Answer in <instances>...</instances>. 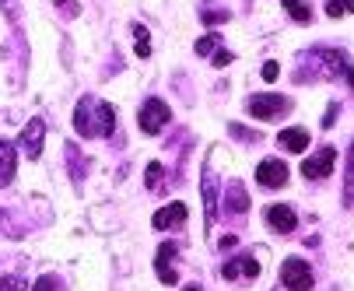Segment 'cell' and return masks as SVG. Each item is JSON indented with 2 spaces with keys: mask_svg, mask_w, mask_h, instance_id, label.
<instances>
[{
  "mask_svg": "<svg viewBox=\"0 0 354 291\" xmlns=\"http://www.w3.org/2000/svg\"><path fill=\"white\" fill-rule=\"evenodd\" d=\"M74 130L81 137H109L116 130V109L95 95H84L74 109Z\"/></svg>",
  "mask_w": 354,
  "mask_h": 291,
  "instance_id": "1",
  "label": "cell"
},
{
  "mask_svg": "<svg viewBox=\"0 0 354 291\" xmlns=\"http://www.w3.org/2000/svg\"><path fill=\"white\" fill-rule=\"evenodd\" d=\"M172 120V109L162 102V99H147L144 106H140V130L147 133V137H155V133H162L165 130V123Z\"/></svg>",
  "mask_w": 354,
  "mask_h": 291,
  "instance_id": "2",
  "label": "cell"
},
{
  "mask_svg": "<svg viewBox=\"0 0 354 291\" xmlns=\"http://www.w3.org/2000/svg\"><path fill=\"white\" fill-rule=\"evenodd\" d=\"M42 144H46V120L32 116V120L25 123L21 137H18V151H21L28 162H35V158L42 155Z\"/></svg>",
  "mask_w": 354,
  "mask_h": 291,
  "instance_id": "3",
  "label": "cell"
},
{
  "mask_svg": "<svg viewBox=\"0 0 354 291\" xmlns=\"http://www.w3.org/2000/svg\"><path fill=\"white\" fill-rule=\"evenodd\" d=\"M281 281L291 291H309L313 288V270H309V263L301 256H288L284 267H281Z\"/></svg>",
  "mask_w": 354,
  "mask_h": 291,
  "instance_id": "4",
  "label": "cell"
},
{
  "mask_svg": "<svg viewBox=\"0 0 354 291\" xmlns=\"http://www.w3.org/2000/svg\"><path fill=\"white\" fill-rule=\"evenodd\" d=\"M333 162H337V151L326 144V148H319L316 155H309L306 162H301V176L306 179H326L333 172Z\"/></svg>",
  "mask_w": 354,
  "mask_h": 291,
  "instance_id": "5",
  "label": "cell"
},
{
  "mask_svg": "<svg viewBox=\"0 0 354 291\" xmlns=\"http://www.w3.org/2000/svg\"><path fill=\"white\" fill-rule=\"evenodd\" d=\"M245 109H249V116H252V120H270V116L284 113V109H288V102L281 99V95H249Z\"/></svg>",
  "mask_w": 354,
  "mask_h": 291,
  "instance_id": "6",
  "label": "cell"
},
{
  "mask_svg": "<svg viewBox=\"0 0 354 291\" xmlns=\"http://www.w3.org/2000/svg\"><path fill=\"white\" fill-rule=\"evenodd\" d=\"M257 182L267 186V189H281V186L288 182V165L277 162V158H263V162L257 165Z\"/></svg>",
  "mask_w": 354,
  "mask_h": 291,
  "instance_id": "7",
  "label": "cell"
},
{
  "mask_svg": "<svg viewBox=\"0 0 354 291\" xmlns=\"http://www.w3.org/2000/svg\"><path fill=\"white\" fill-rule=\"evenodd\" d=\"M221 277H225V281H239V277L252 281V277H260V263L252 260V256H232V260L221 267Z\"/></svg>",
  "mask_w": 354,
  "mask_h": 291,
  "instance_id": "8",
  "label": "cell"
},
{
  "mask_svg": "<svg viewBox=\"0 0 354 291\" xmlns=\"http://www.w3.org/2000/svg\"><path fill=\"white\" fill-rule=\"evenodd\" d=\"M172 260H176V242H165V246H158V253H155V274H158L165 284H176V281H179Z\"/></svg>",
  "mask_w": 354,
  "mask_h": 291,
  "instance_id": "9",
  "label": "cell"
},
{
  "mask_svg": "<svg viewBox=\"0 0 354 291\" xmlns=\"http://www.w3.org/2000/svg\"><path fill=\"white\" fill-rule=\"evenodd\" d=\"M267 221H270L277 232H284V235H291V232L298 228V214H295L291 204H274V207H267Z\"/></svg>",
  "mask_w": 354,
  "mask_h": 291,
  "instance_id": "10",
  "label": "cell"
},
{
  "mask_svg": "<svg viewBox=\"0 0 354 291\" xmlns=\"http://www.w3.org/2000/svg\"><path fill=\"white\" fill-rule=\"evenodd\" d=\"M186 204L183 200H176V204H169V207H162L155 218H151V221H155V228H179V225H186Z\"/></svg>",
  "mask_w": 354,
  "mask_h": 291,
  "instance_id": "11",
  "label": "cell"
},
{
  "mask_svg": "<svg viewBox=\"0 0 354 291\" xmlns=\"http://www.w3.org/2000/svg\"><path fill=\"white\" fill-rule=\"evenodd\" d=\"M15 165H18V148L0 137V186H8L15 179Z\"/></svg>",
  "mask_w": 354,
  "mask_h": 291,
  "instance_id": "12",
  "label": "cell"
},
{
  "mask_svg": "<svg viewBox=\"0 0 354 291\" xmlns=\"http://www.w3.org/2000/svg\"><path fill=\"white\" fill-rule=\"evenodd\" d=\"M277 144H281V148L284 151H306L309 148V130H301V126H288V130H281L277 133Z\"/></svg>",
  "mask_w": 354,
  "mask_h": 291,
  "instance_id": "13",
  "label": "cell"
},
{
  "mask_svg": "<svg viewBox=\"0 0 354 291\" xmlns=\"http://www.w3.org/2000/svg\"><path fill=\"white\" fill-rule=\"evenodd\" d=\"M284 4V11L295 18V21H301V25H309L313 21V11H309V0H281Z\"/></svg>",
  "mask_w": 354,
  "mask_h": 291,
  "instance_id": "14",
  "label": "cell"
},
{
  "mask_svg": "<svg viewBox=\"0 0 354 291\" xmlns=\"http://www.w3.org/2000/svg\"><path fill=\"white\" fill-rule=\"evenodd\" d=\"M354 204V140H351V151H347V172H344V207Z\"/></svg>",
  "mask_w": 354,
  "mask_h": 291,
  "instance_id": "15",
  "label": "cell"
},
{
  "mask_svg": "<svg viewBox=\"0 0 354 291\" xmlns=\"http://www.w3.org/2000/svg\"><path fill=\"white\" fill-rule=\"evenodd\" d=\"M245 207H249V200H245L242 182H232V186H228V211H232V214H242Z\"/></svg>",
  "mask_w": 354,
  "mask_h": 291,
  "instance_id": "16",
  "label": "cell"
},
{
  "mask_svg": "<svg viewBox=\"0 0 354 291\" xmlns=\"http://www.w3.org/2000/svg\"><path fill=\"white\" fill-rule=\"evenodd\" d=\"M133 50H137L140 60L151 57V39H147V28L144 25H133Z\"/></svg>",
  "mask_w": 354,
  "mask_h": 291,
  "instance_id": "17",
  "label": "cell"
},
{
  "mask_svg": "<svg viewBox=\"0 0 354 291\" xmlns=\"http://www.w3.org/2000/svg\"><path fill=\"white\" fill-rule=\"evenodd\" d=\"M354 11V0H326V15L330 18H344Z\"/></svg>",
  "mask_w": 354,
  "mask_h": 291,
  "instance_id": "18",
  "label": "cell"
},
{
  "mask_svg": "<svg viewBox=\"0 0 354 291\" xmlns=\"http://www.w3.org/2000/svg\"><path fill=\"white\" fill-rule=\"evenodd\" d=\"M218 42H221V39H218L214 32H211V35H204V39L196 42V57H214V53H218Z\"/></svg>",
  "mask_w": 354,
  "mask_h": 291,
  "instance_id": "19",
  "label": "cell"
},
{
  "mask_svg": "<svg viewBox=\"0 0 354 291\" xmlns=\"http://www.w3.org/2000/svg\"><path fill=\"white\" fill-rule=\"evenodd\" d=\"M204 204H207V228L214 225V211H218V200H214V186L204 182Z\"/></svg>",
  "mask_w": 354,
  "mask_h": 291,
  "instance_id": "20",
  "label": "cell"
},
{
  "mask_svg": "<svg viewBox=\"0 0 354 291\" xmlns=\"http://www.w3.org/2000/svg\"><path fill=\"white\" fill-rule=\"evenodd\" d=\"M32 291H60V281H57L53 274H42V277L32 284Z\"/></svg>",
  "mask_w": 354,
  "mask_h": 291,
  "instance_id": "21",
  "label": "cell"
},
{
  "mask_svg": "<svg viewBox=\"0 0 354 291\" xmlns=\"http://www.w3.org/2000/svg\"><path fill=\"white\" fill-rule=\"evenodd\" d=\"M0 291H25V281L15 277V274H4L0 277Z\"/></svg>",
  "mask_w": 354,
  "mask_h": 291,
  "instance_id": "22",
  "label": "cell"
},
{
  "mask_svg": "<svg viewBox=\"0 0 354 291\" xmlns=\"http://www.w3.org/2000/svg\"><path fill=\"white\" fill-rule=\"evenodd\" d=\"M158 182H162V165H158V162H151V165H147V186L155 189Z\"/></svg>",
  "mask_w": 354,
  "mask_h": 291,
  "instance_id": "23",
  "label": "cell"
},
{
  "mask_svg": "<svg viewBox=\"0 0 354 291\" xmlns=\"http://www.w3.org/2000/svg\"><path fill=\"white\" fill-rule=\"evenodd\" d=\"M260 74H263V81H277V77H281V67H277V60L263 64V71H260Z\"/></svg>",
  "mask_w": 354,
  "mask_h": 291,
  "instance_id": "24",
  "label": "cell"
},
{
  "mask_svg": "<svg viewBox=\"0 0 354 291\" xmlns=\"http://www.w3.org/2000/svg\"><path fill=\"white\" fill-rule=\"evenodd\" d=\"M232 60H235V57H232L228 50H218V53H214V67H225V64H232Z\"/></svg>",
  "mask_w": 354,
  "mask_h": 291,
  "instance_id": "25",
  "label": "cell"
},
{
  "mask_svg": "<svg viewBox=\"0 0 354 291\" xmlns=\"http://www.w3.org/2000/svg\"><path fill=\"white\" fill-rule=\"evenodd\" d=\"M347 81H351V88H354V67H347Z\"/></svg>",
  "mask_w": 354,
  "mask_h": 291,
  "instance_id": "26",
  "label": "cell"
},
{
  "mask_svg": "<svg viewBox=\"0 0 354 291\" xmlns=\"http://www.w3.org/2000/svg\"><path fill=\"white\" fill-rule=\"evenodd\" d=\"M186 291H204V288H196V284H193V288H186Z\"/></svg>",
  "mask_w": 354,
  "mask_h": 291,
  "instance_id": "27",
  "label": "cell"
},
{
  "mask_svg": "<svg viewBox=\"0 0 354 291\" xmlns=\"http://www.w3.org/2000/svg\"><path fill=\"white\" fill-rule=\"evenodd\" d=\"M53 4H67V0H53Z\"/></svg>",
  "mask_w": 354,
  "mask_h": 291,
  "instance_id": "28",
  "label": "cell"
}]
</instances>
